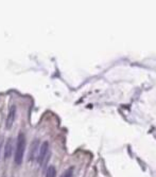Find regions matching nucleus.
Returning <instances> with one entry per match:
<instances>
[{"label":"nucleus","instance_id":"3","mask_svg":"<svg viewBox=\"0 0 156 177\" xmlns=\"http://www.w3.org/2000/svg\"><path fill=\"white\" fill-rule=\"evenodd\" d=\"M15 118H16V106L12 105L9 109V112H8L7 121H5V125H7L8 130H10L13 126L14 122H15Z\"/></svg>","mask_w":156,"mask_h":177},{"label":"nucleus","instance_id":"1","mask_svg":"<svg viewBox=\"0 0 156 177\" xmlns=\"http://www.w3.org/2000/svg\"><path fill=\"white\" fill-rule=\"evenodd\" d=\"M26 145H27V140L23 133H19L17 137V141H16V150L14 154V160L16 164H20L23 162V155H25Z\"/></svg>","mask_w":156,"mask_h":177},{"label":"nucleus","instance_id":"6","mask_svg":"<svg viewBox=\"0 0 156 177\" xmlns=\"http://www.w3.org/2000/svg\"><path fill=\"white\" fill-rule=\"evenodd\" d=\"M57 176V170L53 166H49L46 171V177H55Z\"/></svg>","mask_w":156,"mask_h":177},{"label":"nucleus","instance_id":"7","mask_svg":"<svg viewBox=\"0 0 156 177\" xmlns=\"http://www.w3.org/2000/svg\"><path fill=\"white\" fill-rule=\"evenodd\" d=\"M73 176V168L70 166V168H68L65 172L62 174L61 177H72Z\"/></svg>","mask_w":156,"mask_h":177},{"label":"nucleus","instance_id":"2","mask_svg":"<svg viewBox=\"0 0 156 177\" xmlns=\"http://www.w3.org/2000/svg\"><path fill=\"white\" fill-rule=\"evenodd\" d=\"M48 152H49V143L47 141H45L43 144L41 145L38 153H37V162H38L41 166H43L44 161L47 158Z\"/></svg>","mask_w":156,"mask_h":177},{"label":"nucleus","instance_id":"4","mask_svg":"<svg viewBox=\"0 0 156 177\" xmlns=\"http://www.w3.org/2000/svg\"><path fill=\"white\" fill-rule=\"evenodd\" d=\"M13 153V140L10 138L7 140V143L5 145V158H10Z\"/></svg>","mask_w":156,"mask_h":177},{"label":"nucleus","instance_id":"8","mask_svg":"<svg viewBox=\"0 0 156 177\" xmlns=\"http://www.w3.org/2000/svg\"><path fill=\"white\" fill-rule=\"evenodd\" d=\"M0 146H1V143H0Z\"/></svg>","mask_w":156,"mask_h":177},{"label":"nucleus","instance_id":"5","mask_svg":"<svg viewBox=\"0 0 156 177\" xmlns=\"http://www.w3.org/2000/svg\"><path fill=\"white\" fill-rule=\"evenodd\" d=\"M38 152V140H34L31 146V152L29 154V160H33Z\"/></svg>","mask_w":156,"mask_h":177}]
</instances>
